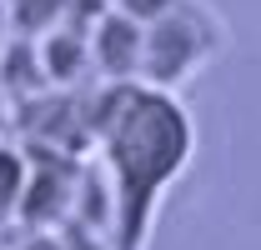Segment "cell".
<instances>
[{
	"instance_id": "obj_1",
	"label": "cell",
	"mask_w": 261,
	"mask_h": 250,
	"mask_svg": "<svg viewBox=\"0 0 261 250\" xmlns=\"http://www.w3.org/2000/svg\"><path fill=\"white\" fill-rule=\"evenodd\" d=\"M91 140L100 150V185L111 195V245L146 250L171 185L191 170V110L181 95L146 85H100L91 105Z\"/></svg>"
},
{
	"instance_id": "obj_2",
	"label": "cell",
	"mask_w": 261,
	"mask_h": 250,
	"mask_svg": "<svg viewBox=\"0 0 261 250\" xmlns=\"http://www.w3.org/2000/svg\"><path fill=\"white\" fill-rule=\"evenodd\" d=\"M226 50V20L206 0H181L161 20L141 25V65L136 85L176 95L186 80H196L206 65Z\"/></svg>"
},
{
	"instance_id": "obj_3",
	"label": "cell",
	"mask_w": 261,
	"mask_h": 250,
	"mask_svg": "<svg viewBox=\"0 0 261 250\" xmlns=\"http://www.w3.org/2000/svg\"><path fill=\"white\" fill-rule=\"evenodd\" d=\"M5 35H10V20H5V0H0V50H5Z\"/></svg>"
}]
</instances>
